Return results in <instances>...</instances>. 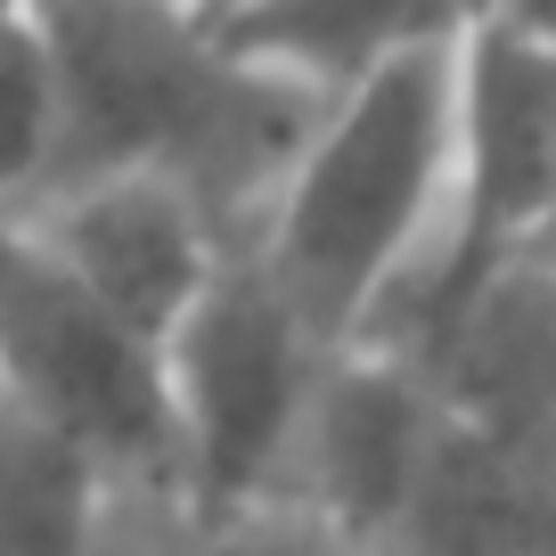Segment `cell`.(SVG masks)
<instances>
[{
	"mask_svg": "<svg viewBox=\"0 0 556 556\" xmlns=\"http://www.w3.org/2000/svg\"><path fill=\"white\" fill-rule=\"evenodd\" d=\"M458 9H467V25H475V17H483V9H491V0H458Z\"/></svg>",
	"mask_w": 556,
	"mask_h": 556,
	"instance_id": "5bb4252c",
	"label": "cell"
},
{
	"mask_svg": "<svg viewBox=\"0 0 556 556\" xmlns=\"http://www.w3.org/2000/svg\"><path fill=\"white\" fill-rule=\"evenodd\" d=\"M328 352L336 344H319V328L295 312L270 262L254 245H229L213 287L164 336V384H173V491L164 500L197 516L278 507Z\"/></svg>",
	"mask_w": 556,
	"mask_h": 556,
	"instance_id": "3957f363",
	"label": "cell"
},
{
	"mask_svg": "<svg viewBox=\"0 0 556 556\" xmlns=\"http://www.w3.org/2000/svg\"><path fill=\"white\" fill-rule=\"evenodd\" d=\"M532 262H540V270H556V222H548V229H540V245H532Z\"/></svg>",
	"mask_w": 556,
	"mask_h": 556,
	"instance_id": "4fadbf2b",
	"label": "cell"
},
{
	"mask_svg": "<svg viewBox=\"0 0 556 556\" xmlns=\"http://www.w3.org/2000/svg\"><path fill=\"white\" fill-rule=\"evenodd\" d=\"M523 556H556V540H548V548H523Z\"/></svg>",
	"mask_w": 556,
	"mask_h": 556,
	"instance_id": "9a60e30c",
	"label": "cell"
},
{
	"mask_svg": "<svg viewBox=\"0 0 556 556\" xmlns=\"http://www.w3.org/2000/svg\"><path fill=\"white\" fill-rule=\"evenodd\" d=\"M475 25H507V34H523V41H548L556 50V0H491Z\"/></svg>",
	"mask_w": 556,
	"mask_h": 556,
	"instance_id": "7c38bea8",
	"label": "cell"
},
{
	"mask_svg": "<svg viewBox=\"0 0 556 556\" xmlns=\"http://www.w3.org/2000/svg\"><path fill=\"white\" fill-rule=\"evenodd\" d=\"M0 401L90 467L173 491L164 344L90 295L25 213H0Z\"/></svg>",
	"mask_w": 556,
	"mask_h": 556,
	"instance_id": "5b68a950",
	"label": "cell"
},
{
	"mask_svg": "<svg viewBox=\"0 0 556 556\" xmlns=\"http://www.w3.org/2000/svg\"><path fill=\"white\" fill-rule=\"evenodd\" d=\"M458 41H426L336 90L254 238V254L336 352L377 328L401 278L442 238L458 173Z\"/></svg>",
	"mask_w": 556,
	"mask_h": 556,
	"instance_id": "7a4b0ae2",
	"label": "cell"
},
{
	"mask_svg": "<svg viewBox=\"0 0 556 556\" xmlns=\"http://www.w3.org/2000/svg\"><path fill=\"white\" fill-rule=\"evenodd\" d=\"M25 222L58 245L74 278L99 303H115L139 336H173L189 319V303L213 287V270L229 262V238L213 229V213L197 205L189 180L173 173H106L74 180L25 205Z\"/></svg>",
	"mask_w": 556,
	"mask_h": 556,
	"instance_id": "52a82bcc",
	"label": "cell"
},
{
	"mask_svg": "<svg viewBox=\"0 0 556 556\" xmlns=\"http://www.w3.org/2000/svg\"><path fill=\"white\" fill-rule=\"evenodd\" d=\"M58 41L34 0L0 9V213H25L58 164Z\"/></svg>",
	"mask_w": 556,
	"mask_h": 556,
	"instance_id": "30bf717a",
	"label": "cell"
},
{
	"mask_svg": "<svg viewBox=\"0 0 556 556\" xmlns=\"http://www.w3.org/2000/svg\"><path fill=\"white\" fill-rule=\"evenodd\" d=\"M556 222V50L507 25H467L458 41V173L434 254L401 278L361 344L434 361L442 336L523 270Z\"/></svg>",
	"mask_w": 556,
	"mask_h": 556,
	"instance_id": "277c9868",
	"label": "cell"
},
{
	"mask_svg": "<svg viewBox=\"0 0 556 556\" xmlns=\"http://www.w3.org/2000/svg\"><path fill=\"white\" fill-rule=\"evenodd\" d=\"M148 556H352L344 532H328L319 516H287V507H254V516H197L173 500V532Z\"/></svg>",
	"mask_w": 556,
	"mask_h": 556,
	"instance_id": "8fae6325",
	"label": "cell"
},
{
	"mask_svg": "<svg viewBox=\"0 0 556 556\" xmlns=\"http://www.w3.org/2000/svg\"><path fill=\"white\" fill-rule=\"evenodd\" d=\"M213 34L245 66L336 99L426 41H458L467 9L458 0H213Z\"/></svg>",
	"mask_w": 556,
	"mask_h": 556,
	"instance_id": "ba28073f",
	"label": "cell"
},
{
	"mask_svg": "<svg viewBox=\"0 0 556 556\" xmlns=\"http://www.w3.org/2000/svg\"><path fill=\"white\" fill-rule=\"evenodd\" d=\"M99 475L74 442L0 401V556H90L99 548Z\"/></svg>",
	"mask_w": 556,
	"mask_h": 556,
	"instance_id": "9c48e42d",
	"label": "cell"
},
{
	"mask_svg": "<svg viewBox=\"0 0 556 556\" xmlns=\"http://www.w3.org/2000/svg\"><path fill=\"white\" fill-rule=\"evenodd\" d=\"M58 41L50 189L106 173H173L229 245H254L328 90L222 50L213 0H34ZM41 189V197H50Z\"/></svg>",
	"mask_w": 556,
	"mask_h": 556,
	"instance_id": "6da1fadb",
	"label": "cell"
},
{
	"mask_svg": "<svg viewBox=\"0 0 556 556\" xmlns=\"http://www.w3.org/2000/svg\"><path fill=\"white\" fill-rule=\"evenodd\" d=\"M442 417H451V401H442L426 361H409L393 344L328 352L312 417H303V442H295V467H287L303 516L344 532L352 548L401 540L409 507H417V483L434 467Z\"/></svg>",
	"mask_w": 556,
	"mask_h": 556,
	"instance_id": "8992f818",
	"label": "cell"
}]
</instances>
